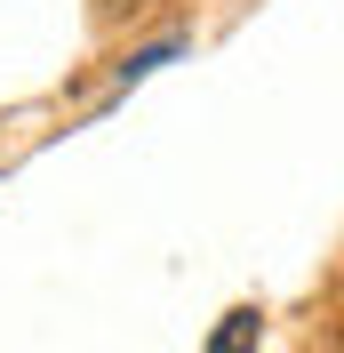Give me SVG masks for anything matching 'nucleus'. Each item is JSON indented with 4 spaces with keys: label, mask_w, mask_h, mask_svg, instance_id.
Instances as JSON below:
<instances>
[{
    "label": "nucleus",
    "mask_w": 344,
    "mask_h": 353,
    "mask_svg": "<svg viewBox=\"0 0 344 353\" xmlns=\"http://www.w3.org/2000/svg\"><path fill=\"white\" fill-rule=\"evenodd\" d=\"M248 337H257V313H233V330L216 337V353H240V345H248Z\"/></svg>",
    "instance_id": "obj_1"
}]
</instances>
